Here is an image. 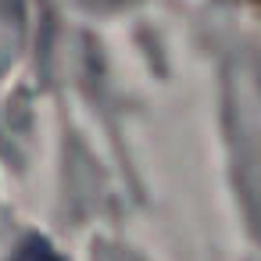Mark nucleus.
I'll list each match as a JSON object with an SVG mask.
<instances>
[{
    "mask_svg": "<svg viewBox=\"0 0 261 261\" xmlns=\"http://www.w3.org/2000/svg\"><path fill=\"white\" fill-rule=\"evenodd\" d=\"M11 261H58V254H54L43 240H29V243L18 247V254H15Z\"/></svg>",
    "mask_w": 261,
    "mask_h": 261,
    "instance_id": "1",
    "label": "nucleus"
}]
</instances>
